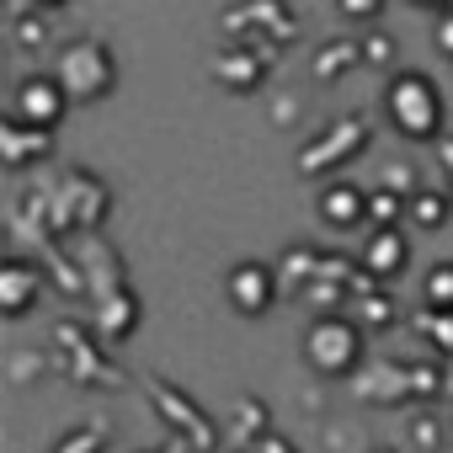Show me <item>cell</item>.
<instances>
[{"label":"cell","instance_id":"8992f818","mask_svg":"<svg viewBox=\"0 0 453 453\" xmlns=\"http://www.w3.org/2000/svg\"><path fill=\"white\" fill-rule=\"evenodd\" d=\"M38 294H43V273H38L33 262H22V257H12L6 267H0V315H6V320H17V315H27Z\"/></svg>","mask_w":453,"mask_h":453},{"label":"cell","instance_id":"52a82bcc","mask_svg":"<svg viewBox=\"0 0 453 453\" xmlns=\"http://www.w3.org/2000/svg\"><path fill=\"white\" fill-rule=\"evenodd\" d=\"M405 262H411V241L395 230V224H379L368 235V246H363V273L368 278H400Z\"/></svg>","mask_w":453,"mask_h":453},{"label":"cell","instance_id":"e0dca14e","mask_svg":"<svg viewBox=\"0 0 453 453\" xmlns=\"http://www.w3.org/2000/svg\"><path fill=\"white\" fill-rule=\"evenodd\" d=\"M368 54L373 59H389V38H368Z\"/></svg>","mask_w":453,"mask_h":453},{"label":"cell","instance_id":"2e32d148","mask_svg":"<svg viewBox=\"0 0 453 453\" xmlns=\"http://www.w3.org/2000/svg\"><path fill=\"white\" fill-rule=\"evenodd\" d=\"M437 49L453 59V17H442V27H437Z\"/></svg>","mask_w":453,"mask_h":453},{"label":"cell","instance_id":"30bf717a","mask_svg":"<svg viewBox=\"0 0 453 453\" xmlns=\"http://www.w3.org/2000/svg\"><path fill=\"white\" fill-rule=\"evenodd\" d=\"M213 75L230 86V91H246V86H262V59H251V54H230V59H219L213 65Z\"/></svg>","mask_w":453,"mask_h":453},{"label":"cell","instance_id":"8fae6325","mask_svg":"<svg viewBox=\"0 0 453 453\" xmlns=\"http://www.w3.org/2000/svg\"><path fill=\"white\" fill-rule=\"evenodd\" d=\"M426 304L432 310H453V262H437L426 273Z\"/></svg>","mask_w":453,"mask_h":453},{"label":"cell","instance_id":"5b68a950","mask_svg":"<svg viewBox=\"0 0 453 453\" xmlns=\"http://www.w3.org/2000/svg\"><path fill=\"white\" fill-rule=\"evenodd\" d=\"M230 304L241 315H267L278 304V273L267 262H241L230 273Z\"/></svg>","mask_w":453,"mask_h":453},{"label":"cell","instance_id":"7a4b0ae2","mask_svg":"<svg viewBox=\"0 0 453 453\" xmlns=\"http://www.w3.org/2000/svg\"><path fill=\"white\" fill-rule=\"evenodd\" d=\"M304 357H310V368L326 373V379L352 373L357 357H363V331H357V320H347V315H315L310 331H304Z\"/></svg>","mask_w":453,"mask_h":453},{"label":"cell","instance_id":"277c9868","mask_svg":"<svg viewBox=\"0 0 453 453\" xmlns=\"http://www.w3.org/2000/svg\"><path fill=\"white\" fill-rule=\"evenodd\" d=\"M65 107H70V91H65L59 75H27L12 96V118L38 123V128H54L65 118Z\"/></svg>","mask_w":453,"mask_h":453},{"label":"cell","instance_id":"9a60e30c","mask_svg":"<svg viewBox=\"0 0 453 453\" xmlns=\"http://www.w3.org/2000/svg\"><path fill=\"white\" fill-rule=\"evenodd\" d=\"M96 442H102L96 432H75V437H70L65 448H70V453H96Z\"/></svg>","mask_w":453,"mask_h":453},{"label":"cell","instance_id":"7c38bea8","mask_svg":"<svg viewBox=\"0 0 453 453\" xmlns=\"http://www.w3.org/2000/svg\"><path fill=\"white\" fill-rule=\"evenodd\" d=\"M400 208H405V203H400L395 192H368V219H373V224H395Z\"/></svg>","mask_w":453,"mask_h":453},{"label":"cell","instance_id":"ba28073f","mask_svg":"<svg viewBox=\"0 0 453 453\" xmlns=\"http://www.w3.org/2000/svg\"><path fill=\"white\" fill-rule=\"evenodd\" d=\"M320 219L336 224V230H347V224L368 219V192L352 187V181H331V187L320 192Z\"/></svg>","mask_w":453,"mask_h":453},{"label":"cell","instance_id":"9c48e42d","mask_svg":"<svg viewBox=\"0 0 453 453\" xmlns=\"http://www.w3.org/2000/svg\"><path fill=\"white\" fill-rule=\"evenodd\" d=\"M49 134H54V128L22 123V118H6V123H0V139H6V165H27L38 150H49Z\"/></svg>","mask_w":453,"mask_h":453},{"label":"cell","instance_id":"6da1fadb","mask_svg":"<svg viewBox=\"0 0 453 453\" xmlns=\"http://www.w3.org/2000/svg\"><path fill=\"white\" fill-rule=\"evenodd\" d=\"M384 107H389V123H395L405 139H432V134L442 128V91H437L426 75H416V70H405V75L389 81Z\"/></svg>","mask_w":453,"mask_h":453},{"label":"cell","instance_id":"5bb4252c","mask_svg":"<svg viewBox=\"0 0 453 453\" xmlns=\"http://www.w3.org/2000/svg\"><path fill=\"white\" fill-rule=\"evenodd\" d=\"M342 12H347V17H357V22H368V17L379 12V0H342Z\"/></svg>","mask_w":453,"mask_h":453},{"label":"cell","instance_id":"3957f363","mask_svg":"<svg viewBox=\"0 0 453 453\" xmlns=\"http://www.w3.org/2000/svg\"><path fill=\"white\" fill-rule=\"evenodd\" d=\"M59 81H65L70 102H102L118 86V65L102 43H70L59 59Z\"/></svg>","mask_w":453,"mask_h":453},{"label":"cell","instance_id":"4fadbf2b","mask_svg":"<svg viewBox=\"0 0 453 453\" xmlns=\"http://www.w3.org/2000/svg\"><path fill=\"white\" fill-rule=\"evenodd\" d=\"M411 213H416V219L426 224V230H437V224L448 219V203H442L437 192H426V197H416V203H411Z\"/></svg>","mask_w":453,"mask_h":453}]
</instances>
